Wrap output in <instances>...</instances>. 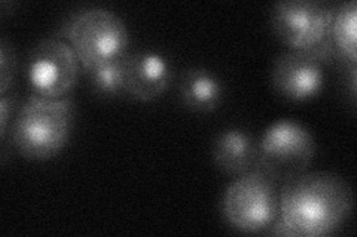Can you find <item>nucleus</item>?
<instances>
[{
	"label": "nucleus",
	"mask_w": 357,
	"mask_h": 237,
	"mask_svg": "<svg viewBox=\"0 0 357 237\" xmlns=\"http://www.w3.org/2000/svg\"><path fill=\"white\" fill-rule=\"evenodd\" d=\"M331 39L337 55L349 64H357V2L347 0L335 6Z\"/></svg>",
	"instance_id": "obj_12"
},
{
	"label": "nucleus",
	"mask_w": 357,
	"mask_h": 237,
	"mask_svg": "<svg viewBox=\"0 0 357 237\" xmlns=\"http://www.w3.org/2000/svg\"><path fill=\"white\" fill-rule=\"evenodd\" d=\"M82 65L63 38L48 36L31 48L27 61V82L31 94L67 97L79 81Z\"/></svg>",
	"instance_id": "obj_7"
},
{
	"label": "nucleus",
	"mask_w": 357,
	"mask_h": 237,
	"mask_svg": "<svg viewBox=\"0 0 357 237\" xmlns=\"http://www.w3.org/2000/svg\"><path fill=\"white\" fill-rule=\"evenodd\" d=\"M59 36L70 44L82 70L122 58L130 47V33L124 19L105 6L73 10L63 22Z\"/></svg>",
	"instance_id": "obj_3"
},
{
	"label": "nucleus",
	"mask_w": 357,
	"mask_h": 237,
	"mask_svg": "<svg viewBox=\"0 0 357 237\" xmlns=\"http://www.w3.org/2000/svg\"><path fill=\"white\" fill-rule=\"evenodd\" d=\"M215 165L229 175H241L256 167V140L241 128H227L211 144Z\"/></svg>",
	"instance_id": "obj_10"
},
{
	"label": "nucleus",
	"mask_w": 357,
	"mask_h": 237,
	"mask_svg": "<svg viewBox=\"0 0 357 237\" xmlns=\"http://www.w3.org/2000/svg\"><path fill=\"white\" fill-rule=\"evenodd\" d=\"M326 83L325 63L305 51L286 49L277 56L271 69L274 91L295 103L320 95Z\"/></svg>",
	"instance_id": "obj_8"
},
{
	"label": "nucleus",
	"mask_w": 357,
	"mask_h": 237,
	"mask_svg": "<svg viewBox=\"0 0 357 237\" xmlns=\"http://www.w3.org/2000/svg\"><path fill=\"white\" fill-rule=\"evenodd\" d=\"M335 5L325 0H280L273 5L270 24L287 49L305 51L321 63L337 56L331 39Z\"/></svg>",
	"instance_id": "obj_4"
},
{
	"label": "nucleus",
	"mask_w": 357,
	"mask_h": 237,
	"mask_svg": "<svg viewBox=\"0 0 357 237\" xmlns=\"http://www.w3.org/2000/svg\"><path fill=\"white\" fill-rule=\"evenodd\" d=\"M124 70L126 95L143 103L160 98L173 83V65L156 49L128 51L124 56Z\"/></svg>",
	"instance_id": "obj_9"
},
{
	"label": "nucleus",
	"mask_w": 357,
	"mask_h": 237,
	"mask_svg": "<svg viewBox=\"0 0 357 237\" xmlns=\"http://www.w3.org/2000/svg\"><path fill=\"white\" fill-rule=\"evenodd\" d=\"M124 56L118 60L100 63L82 70L94 94L107 98L126 94Z\"/></svg>",
	"instance_id": "obj_13"
},
{
	"label": "nucleus",
	"mask_w": 357,
	"mask_h": 237,
	"mask_svg": "<svg viewBox=\"0 0 357 237\" xmlns=\"http://www.w3.org/2000/svg\"><path fill=\"white\" fill-rule=\"evenodd\" d=\"M18 73V58L14 44L6 38L0 40V94H8Z\"/></svg>",
	"instance_id": "obj_14"
},
{
	"label": "nucleus",
	"mask_w": 357,
	"mask_h": 237,
	"mask_svg": "<svg viewBox=\"0 0 357 237\" xmlns=\"http://www.w3.org/2000/svg\"><path fill=\"white\" fill-rule=\"evenodd\" d=\"M316 156L312 132L294 119H278L256 140V167L278 184L304 172Z\"/></svg>",
	"instance_id": "obj_6"
},
{
	"label": "nucleus",
	"mask_w": 357,
	"mask_h": 237,
	"mask_svg": "<svg viewBox=\"0 0 357 237\" xmlns=\"http://www.w3.org/2000/svg\"><path fill=\"white\" fill-rule=\"evenodd\" d=\"M278 188L280 184L258 167L237 175L222 195L223 220L241 233L268 231L278 217Z\"/></svg>",
	"instance_id": "obj_5"
},
{
	"label": "nucleus",
	"mask_w": 357,
	"mask_h": 237,
	"mask_svg": "<svg viewBox=\"0 0 357 237\" xmlns=\"http://www.w3.org/2000/svg\"><path fill=\"white\" fill-rule=\"evenodd\" d=\"M15 107V97L9 94L0 95V137L6 138L9 120L13 119V113Z\"/></svg>",
	"instance_id": "obj_15"
},
{
	"label": "nucleus",
	"mask_w": 357,
	"mask_h": 237,
	"mask_svg": "<svg viewBox=\"0 0 357 237\" xmlns=\"http://www.w3.org/2000/svg\"><path fill=\"white\" fill-rule=\"evenodd\" d=\"M177 92L182 104L198 113L215 111L223 98V85L219 76L206 67H188L181 74Z\"/></svg>",
	"instance_id": "obj_11"
},
{
	"label": "nucleus",
	"mask_w": 357,
	"mask_h": 237,
	"mask_svg": "<svg viewBox=\"0 0 357 237\" xmlns=\"http://www.w3.org/2000/svg\"><path fill=\"white\" fill-rule=\"evenodd\" d=\"M354 205L353 188L344 177L331 171H304L278 188V218L295 236L320 237L337 231Z\"/></svg>",
	"instance_id": "obj_1"
},
{
	"label": "nucleus",
	"mask_w": 357,
	"mask_h": 237,
	"mask_svg": "<svg viewBox=\"0 0 357 237\" xmlns=\"http://www.w3.org/2000/svg\"><path fill=\"white\" fill-rule=\"evenodd\" d=\"M75 123V101L30 94L18 107L10 129L14 149L26 159L48 161L63 152Z\"/></svg>",
	"instance_id": "obj_2"
}]
</instances>
